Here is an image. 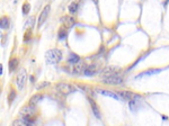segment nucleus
I'll return each instance as SVG.
<instances>
[{"label": "nucleus", "mask_w": 169, "mask_h": 126, "mask_svg": "<svg viewBox=\"0 0 169 126\" xmlns=\"http://www.w3.org/2000/svg\"><path fill=\"white\" fill-rule=\"evenodd\" d=\"M67 35H68L67 28H65V27H61V28L59 29V33H58V37H59V39H64V38L67 37Z\"/></svg>", "instance_id": "obj_17"}, {"label": "nucleus", "mask_w": 169, "mask_h": 126, "mask_svg": "<svg viewBox=\"0 0 169 126\" xmlns=\"http://www.w3.org/2000/svg\"><path fill=\"white\" fill-rule=\"evenodd\" d=\"M161 70L160 69H153V70H148V71H144L142 75H140L139 77H142V76H145V75H155V73H158V72H160Z\"/></svg>", "instance_id": "obj_21"}, {"label": "nucleus", "mask_w": 169, "mask_h": 126, "mask_svg": "<svg viewBox=\"0 0 169 126\" xmlns=\"http://www.w3.org/2000/svg\"><path fill=\"white\" fill-rule=\"evenodd\" d=\"M61 23L63 24V27L69 28V27H71V26H73L76 24V19L73 17H71V16H64L61 19Z\"/></svg>", "instance_id": "obj_7"}, {"label": "nucleus", "mask_w": 169, "mask_h": 126, "mask_svg": "<svg viewBox=\"0 0 169 126\" xmlns=\"http://www.w3.org/2000/svg\"><path fill=\"white\" fill-rule=\"evenodd\" d=\"M98 92H99L100 95H104V96L112 97V98H114V99H116V100H121L119 96H118L117 93H115V92H113V91H107V90H102V89H98Z\"/></svg>", "instance_id": "obj_11"}, {"label": "nucleus", "mask_w": 169, "mask_h": 126, "mask_svg": "<svg viewBox=\"0 0 169 126\" xmlns=\"http://www.w3.org/2000/svg\"><path fill=\"white\" fill-rule=\"evenodd\" d=\"M102 82H104L106 85H122L123 83V78L119 76L117 72H107L105 71L102 75Z\"/></svg>", "instance_id": "obj_1"}, {"label": "nucleus", "mask_w": 169, "mask_h": 126, "mask_svg": "<svg viewBox=\"0 0 169 126\" xmlns=\"http://www.w3.org/2000/svg\"><path fill=\"white\" fill-rule=\"evenodd\" d=\"M3 73V71H2V65L0 64V75H2Z\"/></svg>", "instance_id": "obj_24"}, {"label": "nucleus", "mask_w": 169, "mask_h": 126, "mask_svg": "<svg viewBox=\"0 0 169 126\" xmlns=\"http://www.w3.org/2000/svg\"><path fill=\"white\" fill-rule=\"evenodd\" d=\"M89 102H90L91 108H92V112H94V114H95V116H96L97 118H100V113H99V109H98V107H97L96 102L92 100L91 98H89Z\"/></svg>", "instance_id": "obj_15"}, {"label": "nucleus", "mask_w": 169, "mask_h": 126, "mask_svg": "<svg viewBox=\"0 0 169 126\" xmlns=\"http://www.w3.org/2000/svg\"><path fill=\"white\" fill-rule=\"evenodd\" d=\"M55 88L56 90L60 92V93H62V95H70V93H72V92H75L77 89L75 86H72L71 83H67V82H59V83H56L55 85Z\"/></svg>", "instance_id": "obj_3"}, {"label": "nucleus", "mask_w": 169, "mask_h": 126, "mask_svg": "<svg viewBox=\"0 0 169 126\" xmlns=\"http://www.w3.org/2000/svg\"><path fill=\"white\" fill-rule=\"evenodd\" d=\"M94 1H95V2H96V1H97V0H94Z\"/></svg>", "instance_id": "obj_26"}, {"label": "nucleus", "mask_w": 169, "mask_h": 126, "mask_svg": "<svg viewBox=\"0 0 169 126\" xmlns=\"http://www.w3.org/2000/svg\"><path fill=\"white\" fill-rule=\"evenodd\" d=\"M36 112V107L34 105H26L23 107V109L20 110V115H23V117H29V116H34V114Z\"/></svg>", "instance_id": "obj_6"}, {"label": "nucleus", "mask_w": 169, "mask_h": 126, "mask_svg": "<svg viewBox=\"0 0 169 126\" xmlns=\"http://www.w3.org/2000/svg\"><path fill=\"white\" fill-rule=\"evenodd\" d=\"M15 97H16V91H15L14 89H12V90L9 91V95H8V104H9V105H12V102H13V100L15 99Z\"/></svg>", "instance_id": "obj_19"}, {"label": "nucleus", "mask_w": 169, "mask_h": 126, "mask_svg": "<svg viewBox=\"0 0 169 126\" xmlns=\"http://www.w3.org/2000/svg\"><path fill=\"white\" fill-rule=\"evenodd\" d=\"M31 82H34V77H31Z\"/></svg>", "instance_id": "obj_25"}, {"label": "nucleus", "mask_w": 169, "mask_h": 126, "mask_svg": "<svg viewBox=\"0 0 169 126\" xmlns=\"http://www.w3.org/2000/svg\"><path fill=\"white\" fill-rule=\"evenodd\" d=\"M42 98H43V96H42L41 93H36V95H34V96H32V97H31V99H29V104H31V105L36 106V105H37V102H39Z\"/></svg>", "instance_id": "obj_16"}, {"label": "nucleus", "mask_w": 169, "mask_h": 126, "mask_svg": "<svg viewBox=\"0 0 169 126\" xmlns=\"http://www.w3.org/2000/svg\"><path fill=\"white\" fill-rule=\"evenodd\" d=\"M26 78H27V73L26 71L24 69H22L18 75H17V78H16V85L19 90H23L24 86H25V81H26Z\"/></svg>", "instance_id": "obj_4"}, {"label": "nucleus", "mask_w": 169, "mask_h": 126, "mask_svg": "<svg viewBox=\"0 0 169 126\" xmlns=\"http://www.w3.org/2000/svg\"><path fill=\"white\" fill-rule=\"evenodd\" d=\"M9 24H10L9 18H8L7 16H3V17L1 18V20H0V27H1L2 29H7V28H9Z\"/></svg>", "instance_id": "obj_14"}, {"label": "nucleus", "mask_w": 169, "mask_h": 126, "mask_svg": "<svg viewBox=\"0 0 169 126\" xmlns=\"http://www.w3.org/2000/svg\"><path fill=\"white\" fill-rule=\"evenodd\" d=\"M62 59V52L58 49H52L45 53V60L49 64H56Z\"/></svg>", "instance_id": "obj_2"}, {"label": "nucleus", "mask_w": 169, "mask_h": 126, "mask_svg": "<svg viewBox=\"0 0 169 126\" xmlns=\"http://www.w3.org/2000/svg\"><path fill=\"white\" fill-rule=\"evenodd\" d=\"M50 9H51L50 5H46V6L44 7V9L41 12V14H39V22H37V26H39V28H41V26L43 25V24H44V22L46 20L48 16H49V14H50Z\"/></svg>", "instance_id": "obj_5"}, {"label": "nucleus", "mask_w": 169, "mask_h": 126, "mask_svg": "<svg viewBox=\"0 0 169 126\" xmlns=\"http://www.w3.org/2000/svg\"><path fill=\"white\" fill-rule=\"evenodd\" d=\"M34 20H35V19H34V18H33V17H32V18H29V20H28V23H27L26 24V27L28 25H32L33 26V24H34Z\"/></svg>", "instance_id": "obj_23"}, {"label": "nucleus", "mask_w": 169, "mask_h": 126, "mask_svg": "<svg viewBox=\"0 0 169 126\" xmlns=\"http://www.w3.org/2000/svg\"><path fill=\"white\" fill-rule=\"evenodd\" d=\"M86 66H87V64L83 62H80L77 63V64H75V68H73V72L76 73V75H79V73H83L85 72V69H86Z\"/></svg>", "instance_id": "obj_10"}, {"label": "nucleus", "mask_w": 169, "mask_h": 126, "mask_svg": "<svg viewBox=\"0 0 169 126\" xmlns=\"http://www.w3.org/2000/svg\"><path fill=\"white\" fill-rule=\"evenodd\" d=\"M24 36H25V37H24V41H25V42H28V41L31 39V37H32V28H28V29H27Z\"/></svg>", "instance_id": "obj_22"}, {"label": "nucleus", "mask_w": 169, "mask_h": 126, "mask_svg": "<svg viewBox=\"0 0 169 126\" xmlns=\"http://www.w3.org/2000/svg\"><path fill=\"white\" fill-rule=\"evenodd\" d=\"M116 93L119 96V98H122L123 100H133V97H135L134 93H132L130 91H124V90L123 91L118 90Z\"/></svg>", "instance_id": "obj_9"}, {"label": "nucleus", "mask_w": 169, "mask_h": 126, "mask_svg": "<svg viewBox=\"0 0 169 126\" xmlns=\"http://www.w3.org/2000/svg\"><path fill=\"white\" fill-rule=\"evenodd\" d=\"M77 10H78V3L77 2H71L70 5H69V13L70 14H76L77 13Z\"/></svg>", "instance_id": "obj_18"}, {"label": "nucleus", "mask_w": 169, "mask_h": 126, "mask_svg": "<svg viewBox=\"0 0 169 126\" xmlns=\"http://www.w3.org/2000/svg\"><path fill=\"white\" fill-rule=\"evenodd\" d=\"M68 62L75 65V64L80 62V58H79L77 54H75V53H70V55L68 58Z\"/></svg>", "instance_id": "obj_13"}, {"label": "nucleus", "mask_w": 169, "mask_h": 126, "mask_svg": "<svg viewBox=\"0 0 169 126\" xmlns=\"http://www.w3.org/2000/svg\"><path fill=\"white\" fill-rule=\"evenodd\" d=\"M29 10H31V5H29L28 2H24V5H23V9H22V13L24 14V15H27V14L29 13Z\"/></svg>", "instance_id": "obj_20"}, {"label": "nucleus", "mask_w": 169, "mask_h": 126, "mask_svg": "<svg viewBox=\"0 0 169 126\" xmlns=\"http://www.w3.org/2000/svg\"><path fill=\"white\" fill-rule=\"evenodd\" d=\"M18 64H19V60H18L17 58H13V59H10V60H9V63H8L9 71H10V72H14V71L17 69Z\"/></svg>", "instance_id": "obj_12"}, {"label": "nucleus", "mask_w": 169, "mask_h": 126, "mask_svg": "<svg viewBox=\"0 0 169 126\" xmlns=\"http://www.w3.org/2000/svg\"><path fill=\"white\" fill-rule=\"evenodd\" d=\"M96 72H97V65H96L95 63H92V64H87L83 75H85V76L91 77V76H94V75H96Z\"/></svg>", "instance_id": "obj_8"}]
</instances>
